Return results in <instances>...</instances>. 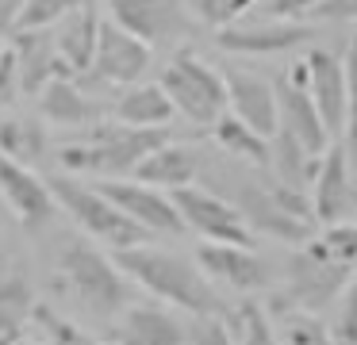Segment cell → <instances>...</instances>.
<instances>
[{"mask_svg":"<svg viewBox=\"0 0 357 345\" xmlns=\"http://www.w3.org/2000/svg\"><path fill=\"white\" fill-rule=\"evenodd\" d=\"M269 319L277 322V337L280 345H338L334 334L326 330V322L311 311H300V307H280V311H269Z\"/></svg>","mask_w":357,"mask_h":345,"instance_id":"f1b7e54d","label":"cell"},{"mask_svg":"<svg viewBox=\"0 0 357 345\" xmlns=\"http://www.w3.org/2000/svg\"><path fill=\"white\" fill-rule=\"evenodd\" d=\"M311 38L307 23L292 20H261V23H231L215 31V46L227 54H284Z\"/></svg>","mask_w":357,"mask_h":345,"instance_id":"ac0fdd59","label":"cell"},{"mask_svg":"<svg viewBox=\"0 0 357 345\" xmlns=\"http://www.w3.org/2000/svg\"><path fill=\"white\" fill-rule=\"evenodd\" d=\"M169 142L165 127H123V123H93V127L77 130V138L58 150L62 169L73 173H89L96 181H116V176H131L135 165Z\"/></svg>","mask_w":357,"mask_h":345,"instance_id":"3957f363","label":"cell"},{"mask_svg":"<svg viewBox=\"0 0 357 345\" xmlns=\"http://www.w3.org/2000/svg\"><path fill=\"white\" fill-rule=\"evenodd\" d=\"M39 115L54 127H70V130H85L93 123H100V104L81 89L73 77H54L43 84L39 92Z\"/></svg>","mask_w":357,"mask_h":345,"instance_id":"ffe728a7","label":"cell"},{"mask_svg":"<svg viewBox=\"0 0 357 345\" xmlns=\"http://www.w3.org/2000/svg\"><path fill=\"white\" fill-rule=\"evenodd\" d=\"M196 265L219 288H231L238 296H254L273 284V268L265 257H257L254 245H227V242H204L196 250Z\"/></svg>","mask_w":357,"mask_h":345,"instance_id":"4fadbf2b","label":"cell"},{"mask_svg":"<svg viewBox=\"0 0 357 345\" xmlns=\"http://www.w3.org/2000/svg\"><path fill=\"white\" fill-rule=\"evenodd\" d=\"M16 96H20V73H16V58H12V50L4 46V54H0V107H8Z\"/></svg>","mask_w":357,"mask_h":345,"instance_id":"74e56055","label":"cell"},{"mask_svg":"<svg viewBox=\"0 0 357 345\" xmlns=\"http://www.w3.org/2000/svg\"><path fill=\"white\" fill-rule=\"evenodd\" d=\"M342 69H346V123H342V150H346L349 169H357V31L346 46V58H342Z\"/></svg>","mask_w":357,"mask_h":345,"instance_id":"1f68e13d","label":"cell"},{"mask_svg":"<svg viewBox=\"0 0 357 345\" xmlns=\"http://www.w3.org/2000/svg\"><path fill=\"white\" fill-rule=\"evenodd\" d=\"M47 184H50L54 204L62 207L93 242H104L108 250H131V245H142L150 238L139 222H131L108 196H100L93 184H81L77 176H66V173L50 176Z\"/></svg>","mask_w":357,"mask_h":345,"instance_id":"5b68a950","label":"cell"},{"mask_svg":"<svg viewBox=\"0 0 357 345\" xmlns=\"http://www.w3.org/2000/svg\"><path fill=\"white\" fill-rule=\"evenodd\" d=\"M354 199H357L354 169H349V161H346L342 142H334L323 150L315 181H311V215H315V222L331 227V222H342L354 211Z\"/></svg>","mask_w":357,"mask_h":345,"instance_id":"9a60e30c","label":"cell"},{"mask_svg":"<svg viewBox=\"0 0 357 345\" xmlns=\"http://www.w3.org/2000/svg\"><path fill=\"white\" fill-rule=\"evenodd\" d=\"M20 8H24V0H0V35H12Z\"/></svg>","mask_w":357,"mask_h":345,"instance_id":"ab89813d","label":"cell"},{"mask_svg":"<svg viewBox=\"0 0 357 345\" xmlns=\"http://www.w3.org/2000/svg\"><path fill=\"white\" fill-rule=\"evenodd\" d=\"M12 58H16V73H20V92L24 96H39L43 84L54 77H73L66 69V61L58 58L54 46V27H39V31H12Z\"/></svg>","mask_w":357,"mask_h":345,"instance_id":"e0dca14e","label":"cell"},{"mask_svg":"<svg viewBox=\"0 0 357 345\" xmlns=\"http://www.w3.org/2000/svg\"><path fill=\"white\" fill-rule=\"evenodd\" d=\"M196 173H200V153L192 146L181 142H162L158 150H150L146 158L135 165V181L150 184L158 192H177L185 184H196Z\"/></svg>","mask_w":357,"mask_h":345,"instance_id":"603a6c76","label":"cell"},{"mask_svg":"<svg viewBox=\"0 0 357 345\" xmlns=\"http://www.w3.org/2000/svg\"><path fill=\"white\" fill-rule=\"evenodd\" d=\"M150 58H154V46L135 38L119 23L100 20L96 50H93V61H89V77L100 84H135L150 69Z\"/></svg>","mask_w":357,"mask_h":345,"instance_id":"8fae6325","label":"cell"},{"mask_svg":"<svg viewBox=\"0 0 357 345\" xmlns=\"http://www.w3.org/2000/svg\"><path fill=\"white\" fill-rule=\"evenodd\" d=\"M112 261L131 284H139L142 291L192 314V319H208V314L227 319L231 314L223 296L215 291V284L200 273V265L181 257V253H165L142 242V245H131V250H112Z\"/></svg>","mask_w":357,"mask_h":345,"instance_id":"6da1fadb","label":"cell"},{"mask_svg":"<svg viewBox=\"0 0 357 345\" xmlns=\"http://www.w3.org/2000/svg\"><path fill=\"white\" fill-rule=\"evenodd\" d=\"M315 169H319V158H311V153L303 150L288 130H280V127L273 130V138H269V169H265L273 181L284 184V188L303 192V184L315 181Z\"/></svg>","mask_w":357,"mask_h":345,"instance_id":"d4e9b609","label":"cell"},{"mask_svg":"<svg viewBox=\"0 0 357 345\" xmlns=\"http://www.w3.org/2000/svg\"><path fill=\"white\" fill-rule=\"evenodd\" d=\"M173 104L162 92V84H123V92L116 96V123L123 127H169Z\"/></svg>","mask_w":357,"mask_h":345,"instance_id":"cb8c5ba5","label":"cell"},{"mask_svg":"<svg viewBox=\"0 0 357 345\" xmlns=\"http://www.w3.org/2000/svg\"><path fill=\"white\" fill-rule=\"evenodd\" d=\"M162 92L169 96L173 112H181L192 127H211L227 112V81L215 66L200 58L196 50L181 46L169 58V66L158 77Z\"/></svg>","mask_w":357,"mask_h":345,"instance_id":"52a82bcc","label":"cell"},{"mask_svg":"<svg viewBox=\"0 0 357 345\" xmlns=\"http://www.w3.org/2000/svg\"><path fill=\"white\" fill-rule=\"evenodd\" d=\"M116 342L119 345H188V330L181 326V319L165 307L154 303H139L127 307L119 314L116 326Z\"/></svg>","mask_w":357,"mask_h":345,"instance_id":"7402d4cb","label":"cell"},{"mask_svg":"<svg viewBox=\"0 0 357 345\" xmlns=\"http://www.w3.org/2000/svg\"><path fill=\"white\" fill-rule=\"evenodd\" d=\"M338 319H334V342L338 345H357V273L349 276V284L342 288Z\"/></svg>","mask_w":357,"mask_h":345,"instance_id":"e575fe53","label":"cell"},{"mask_svg":"<svg viewBox=\"0 0 357 345\" xmlns=\"http://www.w3.org/2000/svg\"><path fill=\"white\" fill-rule=\"evenodd\" d=\"M77 4H85V0H24V8H20L16 27H12V31L54 27V23H58V20H66V15H70Z\"/></svg>","mask_w":357,"mask_h":345,"instance_id":"836d02e7","label":"cell"},{"mask_svg":"<svg viewBox=\"0 0 357 345\" xmlns=\"http://www.w3.org/2000/svg\"><path fill=\"white\" fill-rule=\"evenodd\" d=\"M227 319H234V326H238V345H280L269 311L257 307L250 296L242 299V307H238V311H231Z\"/></svg>","mask_w":357,"mask_h":345,"instance_id":"4dcf8cb0","label":"cell"},{"mask_svg":"<svg viewBox=\"0 0 357 345\" xmlns=\"http://www.w3.org/2000/svg\"><path fill=\"white\" fill-rule=\"evenodd\" d=\"M112 23L131 31L146 46H169L177 38L192 35L185 0H104Z\"/></svg>","mask_w":357,"mask_h":345,"instance_id":"30bf717a","label":"cell"},{"mask_svg":"<svg viewBox=\"0 0 357 345\" xmlns=\"http://www.w3.org/2000/svg\"><path fill=\"white\" fill-rule=\"evenodd\" d=\"M100 8L96 0H85L77 4L66 20L54 23V46H58V58L66 61L73 77L89 73V61H93V50H96V31H100Z\"/></svg>","mask_w":357,"mask_h":345,"instance_id":"44dd1931","label":"cell"},{"mask_svg":"<svg viewBox=\"0 0 357 345\" xmlns=\"http://www.w3.org/2000/svg\"><path fill=\"white\" fill-rule=\"evenodd\" d=\"M354 273H357L354 265H342V261L326 257V253L307 238V242H303L300 250L288 257V265H284V288L269 299V307H265V311L300 307V311L319 314V311H326V307L342 296V288L349 284V276H354Z\"/></svg>","mask_w":357,"mask_h":345,"instance_id":"8992f818","label":"cell"},{"mask_svg":"<svg viewBox=\"0 0 357 345\" xmlns=\"http://www.w3.org/2000/svg\"><path fill=\"white\" fill-rule=\"evenodd\" d=\"M173 207H177L185 230L200 234L204 242H227V245H254V234L246 230L242 215L234 211L231 199L219 192L200 188V184H185V188L169 192Z\"/></svg>","mask_w":357,"mask_h":345,"instance_id":"ba28073f","label":"cell"},{"mask_svg":"<svg viewBox=\"0 0 357 345\" xmlns=\"http://www.w3.org/2000/svg\"><path fill=\"white\" fill-rule=\"evenodd\" d=\"M227 199L234 204V211L242 215L250 234H269L277 242L303 245L315 234V215H311V199L296 188H284L273 176H242L227 173Z\"/></svg>","mask_w":357,"mask_h":345,"instance_id":"7a4b0ae2","label":"cell"},{"mask_svg":"<svg viewBox=\"0 0 357 345\" xmlns=\"http://www.w3.org/2000/svg\"><path fill=\"white\" fill-rule=\"evenodd\" d=\"M319 0H269L265 4V12H269V20H292V23H303L311 15V8H315Z\"/></svg>","mask_w":357,"mask_h":345,"instance_id":"f35d334b","label":"cell"},{"mask_svg":"<svg viewBox=\"0 0 357 345\" xmlns=\"http://www.w3.org/2000/svg\"><path fill=\"white\" fill-rule=\"evenodd\" d=\"M223 81L231 115H238L261 138H273V130H277V89H273V81L246 73V69H227Z\"/></svg>","mask_w":357,"mask_h":345,"instance_id":"d6986e66","label":"cell"},{"mask_svg":"<svg viewBox=\"0 0 357 345\" xmlns=\"http://www.w3.org/2000/svg\"><path fill=\"white\" fill-rule=\"evenodd\" d=\"M307 20H326V23H349L357 20V0H319Z\"/></svg>","mask_w":357,"mask_h":345,"instance_id":"8d00e7d4","label":"cell"},{"mask_svg":"<svg viewBox=\"0 0 357 345\" xmlns=\"http://www.w3.org/2000/svg\"><path fill=\"white\" fill-rule=\"evenodd\" d=\"M0 199H4L8 215L27 230V234H39L58 211L54 196H50V184L43 181L35 169L16 165V161H8V158H0Z\"/></svg>","mask_w":357,"mask_h":345,"instance_id":"5bb4252c","label":"cell"},{"mask_svg":"<svg viewBox=\"0 0 357 345\" xmlns=\"http://www.w3.org/2000/svg\"><path fill=\"white\" fill-rule=\"evenodd\" d=\"M47 153V130L39 119H0V158L35 169Z\"/></svg>","mask_w":357,"mask_h":345,"instance_id":"83f0119b","label":"cell"},{"mask_svg":"<svg viewBox=\"0 0 357 345\" xmlns=\"http://www.w3.org/2000/svg\"><path fill=\"white\" fill-rule=\"evenodd\" d=\"M31 319L43 326V334H47V345H104L96 334H89V330L77 326L73 319L58 314L50 303H35Z\"/></svg>","mask_w":357,"mask_h":345,"instance_id":"f546056e","label":"cell"},{"mask_svg":"<svg viewBox=\"0 0 357 345\" xmlns=\"http://www.w3.org/2000/svg\"><path fill=\"white\" fill-rule=\"evenodd\" d=\"M188 345H234V334L227 326V319L208 314V319H196L188 326Z\"/></svg>","mask_w":357,"mask_h":345,"instance_id":"d590c367","label":"cell"},{"mask_svg":"<svg viewBox=\"0 0 357 345\" xmlns=\"http://www.w3.org/2000/svg\"><path fill=\"white\" fill-rule=\"evenodd\" d=\"M273 89H277V127L288 130L311 158H323V150L331 146V135H326L323 119H319L315 104H311L307 66H303V61H292V66L273 81Z\"/></svg>","mask_w":357,"mask_h":345,"instance_id":"9c48e42d","label":"cell"},{"mask_svg":"<svg viewBox=\"0 0 357 345\" xmlns=\"http://www.w3.org/2000/svg\"><path fill=\"white\" fill-rule=\"evenodd\" d=\"M35 311V288L24 273L0 276V345H20Z\"/></svg>","mask_w":357,"mask_h":345,"instance_id":"484cf974","label":"cell"},{"mask_svg":"<svg viewBox=\"0 0 357 345\" xmlns=\"http://www.w3.org/2000/svg\"><path fill=\"white\" fill-rule=\"evenodd\" d=\"M303 66H307L311 104H315L326 135L338 138L342 123H346V69H342V58L334 50H326V46H311Z\"/></svg>","mask_w":357,"mask_h":345,"instance_id":"2e32d148","label":"cell"},{"mask_svg":"<svg viewBox=\"0 0 357 345\" xmlns=\"http://www.w3.org/2000/svg\"><path fill=\"white\" fill-rule=\"evenodd\" d=\"M100 196H108L131 222H139L146 234H185L177 207H173L169 192H158L150 184L135 181V176H116V181L93 184Z\"/></svg>","mask_w":357,"mask_h":345,"instance_id":"7c38bea8","label":"cell"},{"mask_svg":"<svg viewBox=\"0 0 357 345\" xmlns=\"http://www.w3.org/2000/svg\"><path fill=\"white\" fill-rule=\"evenodd\" d=\"M254 4H257V0H185L188 15H196V20H200L204 27H211V31L238 23Z\"/></svg>","mask_w":357,"mask_h":345,"instance_id":"d6a6232c","label":"cell"},{"mask_svg":"<svg viewBox=\"0 0 357 345\" xmlns=\"http://www.w3.org/2000/svg\"><path fill=\"white\" fill-rule=\"evenodd\" d=\"M20 345H35V342H20Z\"/></svg>","mask_w":357,"mask_h":345,"instance_id":"60d3db41","label":"cell"},{"mask_svg":"<svg viewBox=\"0 0 357 345\" xmlns=\"http://www.w3.org/2000/svg\"><path fill=\"white\" fill-rule=\"evenodd\" d=\"M211 135H215L219 150H227L231 158L246 161V165L261 169V173L269 169V138H261L254 127H246L238 115L223 112L215 123H211Z\"/></svg>","mask_w":357,"mask_h":345,"instance_id":"4316f807","label":"cell"},{"mask_svg":"<svg viewBox=\"0 0 357 345\" xmlns=\"http://www.w3.org/2000/svg\"><path fill=\"white\" fill-rule=\"evenodd\" d=\"M0 219H4V215H0Z\"/></svg>","mask_w":357,"mask_h":345,"instance_id":"b9f144b4","label":"cell"},{"mask_svg":"<svg viewBox=\"0 0 357 345\" xmlns=\"http://www.w3.org/2000/svg\"><path fill=\"white\" fill-rule=\"evenodd\" d=\"M54 268L58 284L96 319H116L131 307V280L116 268L112 253L96 250L89 238H58Z\"/></svg>","mask_w":357,"mask_h":345,"instance_id":"277c9868","label":"cell"}]
</instances>
